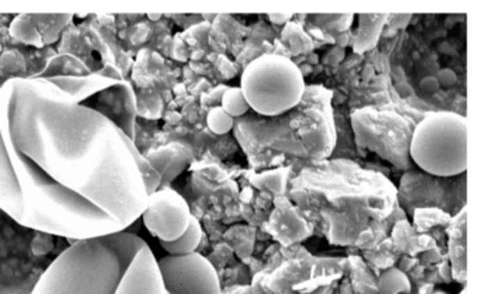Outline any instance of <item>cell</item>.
<instances>
[{"label": "cell", "instance_id": "obj_1", "mask_svg": "<svg viewBox=\"0 0 481 294\" xmlns=\"http://www.w3.org/2000/svg\"><path fill=\"white\" fill-rule=\"evenodd\" d=\"M137 151L48 76L0 86V210L22 227L68 241L126 231L149 198Z\"/></svg>", "mask_w": 481, "mask_h": 294}, {"label": "cell", "instance_id": "obj_2", "mask_svg": "<svg viewBox=\"0 0 481 294\" xmlns=\"http://www.w3.org/2000/svg\"><path fill=\"white\" fill-rule=\"evenodd\" d=\"M68 242L30 294H116L129 265L147 245L127 231Z\"/></svg>", "mask_w": 481, "mask_h": 294}, {"label": "cell", "instance_id": "obj_3", "mask_svg": "<svg viewBox=\"0 0 481 294\" xmlns=\"http://www.w3.org/2000/svg\"><path fill=\"white\" fill-rule=\"evenodd\" d=\"M414 162L426 173L449 178L467 169V120L439 112L425 116L409 144Z\"/></svg>", "mask_w": 481, "mask_h": 294}, {"label": "cell", "instance_id": "obj_4", "mask_svg": "<svg viewBox=\"0 0 481 294\" xmlns=\"http://www.w3.org/2000/svg\"><path fill=\"white\" fill-rule=\"evenodd\" d=\"M246 101L263 116H278L295 107L305 93L304 74L286 57L266 54L252 61L240 80Z\"/></svg>", "mask_w": 481, "mask_h": 294}, {"label": "cell", "instance_id": "obj_5", "mask_svg": "<svg viewBox=\"0 0 481 294\" xmlns=\"http://www.w3.org/2000/svg\"><path fill=\"white\" fill-rule=\"evenodd\" d=\"M167 294H219V275L208 258L199 252L167 255L157 259Z\"/></svg>", "mask_w": 481, "mask_h": 294}, {"label": "cell", "instance_id": "obj_6", "mask_svg": "<svg viewBox=\"0 0 481 294\" xmlns=\"http://www.w3.org/2000/svg\"><path fill=\"white\" fill-rule=\"evenodd\" d=\"M141 218L153 236L158 238L160 242H170L185 232L192 214L186 200L178 191L170 186H161L149 194Z\"/></svg>", "mask_w": 481, "mask_h": 294}, {"label": "cell", "instance_id": "obj_7", "mask_svg": "<svg viewBox=\"0 0 481 294\" xmlns=\"http://www.w3.org/2000/svg\"><path fill=\"white\" fill-rule=\"evenodd\" d=\"M116 294H167L157 258L149 243L141 248L123 275Z\"/></svg>", "mask_w": 481, "mask_h": 294}, {"label": "cell", "instance_id": "obj_8", "mask_svg": "<svg viewBox=\"0 0 481 294\" xmlns=\"http://www.w3.org/2000/svg\"><path fill=\"white\" fill-rule=\"evenodd\" d=\"M146 158L160 173L161 186H167L192 161V153L181 144H170L147 154Z\"/></svg>", "mask_w": 481, "mask_h": 294}, {"label": "cell", "instance_id": "obj_9", "mask_svg": "<svg viewBox=\"0 0 481 294\" xmlns=\"http://www.w3.org/2000/svg\"><path fill=\"white\" fill-rule=\"evenodd\" d=\"M202 236H204L202 225L195 216H192L188 228L181 236H178L174 241L160 242V243L163 250L168 252V255H186V254L197 252L198 247L201 245Z\"/></svg>", "mask_w": 481, "mask_h": 294}, {"label": "cell", "instance_id": "obj_10", "mask_svg": "<svg viewBox=\"0 0 481 294\" xmlns=\"http://www.w3.org/2000/svg\"><path fill=\"white\" fill-rule=\"evenodd\" d=\"M360 19V27L356 35L354 42V51L356 53H364L377 44L378 35L381 33V27L384 21L387 20V16H371V15H361Z\"/></svg>", "mask_w": 481, "mask_h": 294}, {"label": "cell", "instance_id": "obj_11", "mask_svg": "<svg viewBox=\"0 0 481 294\" xmlns=\"http://www.w3.org/2000/svg\"><path fill=\"white\" fill-rule=\"evenodd\" d=\"M230 117H240L246 114L250 110V106L246 101V97L238 86L227 87L222 96V106H220Z\"/></svg>", "mask_w": 481, "mask_h": 294}, {"label": "cell", "instance_id": "obj_12", "mask_svg": "<svg viewBox=\"0 0 481 294\" xmlns=\"http://www.w3.org/2000/svg\"><path fill=\"white\" fill-rule=\"evenodd\" d=\"M380 294H398L409 290L408 279L398 269H390L384 272L378 280Z\"/></svg>", "mask_w": 481, "mask_h": 294}, {"label": "cell", "instance_id": "obj_13", "mask_svg": "<svg viewBox=\"0 0 481 294\" xmlns=\"http://www.w3.org/2000/svg\"><path fill=\"white\" fill-rule=\"evenodd\" d=\"M206 124L209 130L218 135L227 134L234 124V119L230 117L220 106L213 107L206 116Z\"/></svg>", "mask_w": 481, "mask_h": 294}, {"label": "cell", "instance_id": "obj_14", "mask_svg": "<svg viewBox=\"0 0 481 294\" xmlns=\"http://www.w3.org/2000/svg\"><path fill=\"white\" fill-rule=\"evenodd\" d=\"M219 294H223V293H219Z\"/></svg>", "mask_w": 481, "mask_h": 294}]
</instances>
